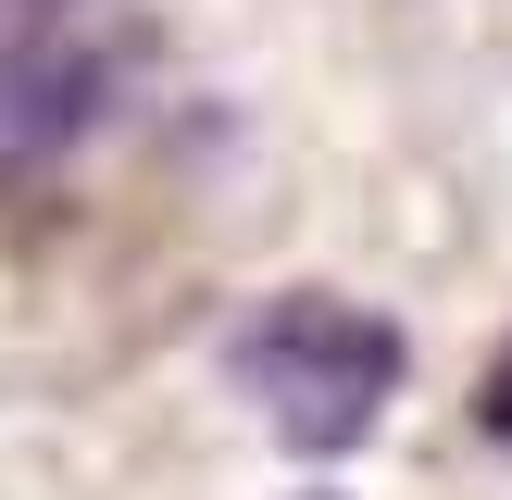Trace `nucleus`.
<instances>
[{"label":"nucleus","instance_id":"f257e3e1","mask_svg":"<svg viewBox=\"0 0 512 500\" xmlns=\"http://www.w3.org/2000/svg\"><path fill=\"white\" fill-rule=\"evenodd\" d=\"M225 375H238V400L275 425V450L350 463V450L388 425L400 375H413V338H400L388 313H363V300H338V288H275V300H250V313L225 325Z\"/></svg>","mask_w":512,"mask_h":500},{"label":"nucleus","instance_id":"f03ea898","mask_svg":"<svg viewBox=\"0 0 512 500\" xmlns=\"http://www.w3.org/2000/svg\"><path fill=\"white\" fill-rule=\"evenodd\" d=\"M475 413H488V438L512 450V338H500V363H488V400H475Z\"/></svg>","mask_w":512,"mask_h":500},{"label":"nucleus","instance_id":"7ed1b4c3","mask_svg":"<svg viewBox=\"0 0 512 500\" xmlns=\"http://www.w3.org/2000/svg\"><path fill=\"white\" fill-rule=\"evenodd\" d=\"M313 500H325V488H313Z\"/></svg>","mask_w":512,"mask_h":500}]
</instances>
